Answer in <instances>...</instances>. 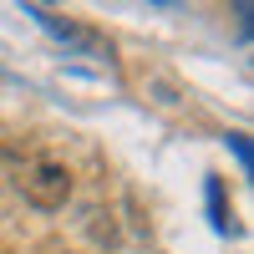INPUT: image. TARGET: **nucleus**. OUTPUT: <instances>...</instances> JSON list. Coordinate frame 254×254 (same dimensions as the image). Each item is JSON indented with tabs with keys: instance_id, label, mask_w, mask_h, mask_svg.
<instances>
[{
	"instance_id": "obj_1",
	"label": "nucleus",
	"mask_w": 254,
	"mask_h": 254,
	"mask_svg": "<svg viewBox=\"0 0 254 254\" xmlns=\"http://www.w3.org/2000/svg\"><path fill=\"white\" fill-rule=\"evenodd\" d=\"M15 188L26 193V203L46 208V214H51V208H66V198H71V168L61 163V158L36 153V158H26V163H20Z\"/></svg>"
}]
</instances>
